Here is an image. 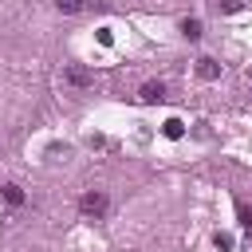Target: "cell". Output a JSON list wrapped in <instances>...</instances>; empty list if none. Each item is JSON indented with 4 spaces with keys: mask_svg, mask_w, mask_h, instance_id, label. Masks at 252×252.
<instances>
[{
    "mask_svg": "<svg viewBox=\"0 0 252 252\" xmlns=\"http://www.w3.org/2000/svg\"><path fill=\"white\" fill-rule=\"evenodd\" d=\"M217 8H220L224 16H232V12H240V8H244V0H217Z\"/></svg>",
    "mask_w": 252,
    "mask_h": 252,
    "instance_id": "30bf717a",
    "label": "cell"
},
{
    "mask_svg": "<svg viewBox=\"0 0 252 252\" xmlns=\"http://www.w3.org/2000/svg\"><path fill=\"white\" fill-rule=\"evenodd\" d=\"M161 134H165V138H181V134H185V122H181V118H165V122H161Z\"/></svg>",
    "mask_w": 252,
    "mask_h": 252,
    "instance_id": "5b68a950",
    "label": "cell"
},
{
    "mask_svg": "<svg viewBox=\"0 0 252 252\" xmlns=\"http://www.w3.org/2000/svg\"><path fill=\"white\" fill-rule=\"evenodd\" d=\"M236 220H240V228H244V232H252V205H248V201H240V205H236Z\"/></svg>",
    "mask_w": 252,
    "mask_h": 252,
    "instance_id": "8992f818",
    "label": "cell"
},
{
    "mask_svg": "<svg viewBox=\"0 0 252 252\" xmlns=\"http://www.w3.org/2000/svg\"><path fill=\"white\" fill-rule=\"evenodd\" d=\"M55 8H59L63 16H75V12H83V8H87V0H55Z\"/></svg>",
    "mask_w": 252,
    "mask_h": 252,
    "instance_id": "52a82bcc",
    "label": "cell"
},
{
    "mask_svg": "<svg viewBox=\"0 0 252 252\" xmlns=\"http://www.w3.org/2000/svg\"><path fill=\"white\" fill-rule=\"evenodd\" d=\"M244 252H252V232H248V240H244Z\"/></svg>",
    "mask_w": 252,
    "mask_h": 252,
    "instance_id": "4fadbf2b",
    "label": "cell"
},
{
    "mask_svg": "<svg viewBox=\"0 0 252 252\" xmlns=\"http://www.w3.org/2000/svg\"><path fill=\"white\" fill-rule=\"evenodd\" d=\"M63 83L67 87H94V71H87L83 63H67L63 67Z\"/></svg>",
    "mask_w": 252,
    "mask_h": 252,
    "instance_id": "7a4b0ae2",
    "label": "cell"
},
{
    "mask_svg": "<svg viewBox=\"0 0 252 252\" xmlns=\"http://www.w3.org/2000/svg\"><path fill=\"white\" fill-rule=\"evenodd\" d=\"M87 146H91V150H106V138H102V134H91Z\"/></svg>",
    "mask_w": 252,
    "mask_h": 252,
    "instance_id": "7c38bea8",
    "label": "cell"
},
{
    "mask_svg": "<svg viewBox=\"0 0 252 252\" xmlns=\"http://www.w3.org/2000/svg\"><path fill=\"white\" fill-rule=\"evenodd\" d=\"M197 75H201L205 83H213V79H220V63L209 59V55H201V59H197Z\"/></svg>",
    "mask_w": 252,
    "mask_h": 252,
    "instance_id": "277c9868",
    "label": "cell"
},
{
    "mask_svg": "<svg viewBox=\"0 0 252 252\" xmlns=\"http://www.w3.org/2000/svg\"><path fill=\"white\" fill-rule=\"evenodd\" d=\"M213 244H217L220 252H228V248H232V236H228V232H217V236H213Z\"/></svg>",
    "mask_w": 252,
    "mask_h": 252,
    "instance_id": "8fae6325",
    "label": "cell"
},
{
    "mask_svg": "<svg viewBox=\"0 0 252 252\" xmlns=\"http://www.w3.org/2000/svg\"><path fill=\"white\" fill-rule=\"evenodd\" d=\"M181 35L185 39H201V20H181Z\"/></svg>",
    "mask_w": 252,
    "mask_h": 252,
    "instance_id": "ba28073f",
    "label": "cell"
},
{
    "mask_svg": "<svg viewBox=\"0 0 252 252\" xmlns=\"http://www.w3.org/2000/svg\"><path fill=\"white\" fill-rule=\"evenodd\" d=\"M165 98V83H142V91H138V102H161Z\"/></svg>",
    "mask_w": 252,
    "mask_h": 252,
    "instance_id": "3957f363",
    "label": "cell"
},
{
    "mask_svg": "<svg viewBox=\"0 0 252 252\" xmlns=\"http://www.w3.org/2000/svg\"><path fill=\"white\" fill-rule=\"evenodd\" d=\"M79 209H83V217H87V220H102V217H106V209H110V201H106V193H102V189H87V193H83V201H79Z\"/></svg>",
    "mask_w": 252,
    "mask_h": 252,
    "instance_id": "6da1fadb",
    "label": "cell"
},
{
    "mask_svg": "<svg viewBox=\"0 0 252 252\" xmlns=\"http://www.w3.org/2000/svg\"><path fill=\"white\" fill-rule=\"evenodd\" d=\"M4 201L8 205H24V189L20 185H4Z\"/></svg>",
    "mask_w": 252,
    "mask_h": 252,
    "instance_id": "9c48e42d",
    "label": "cell"
}]
</instances>
